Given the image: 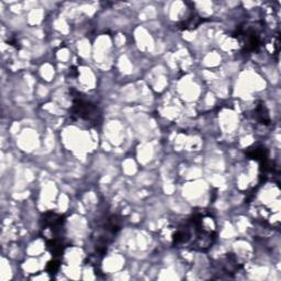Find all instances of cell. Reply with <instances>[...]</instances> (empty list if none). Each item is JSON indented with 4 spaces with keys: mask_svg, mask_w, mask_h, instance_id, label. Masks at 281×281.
I'll list each match as a JSON object with an SVG mask.
<instances>
[{
    "mask_svg": "<svg viewBox=\"0 0 281 281\" xmlns=\"http://www.w3.org/2000/svg\"><path fill=\"white\" fill-rule=\"evenodd\" d=\"M254 119H255L256 122L259 123V125H270L269 112H268L267 107L265 106V103L264 102L259 101L257 103V106L255 107Z\"/></svg>",
    "mask_w": 281,
    "mask_h": 281,
    "instance_id": "cell-4",
    "label": "cell"
},
{
    "mask_svg": "<svg viewBox=\"0 0 281 281\" xmlns=\"http://www.w3.org/2000/svg\"><path fill=\"white\" fill-rule=\"evenodd\" d=\"M262 27L258 23H246L244 27H239L236 31V38L241 43L243 52L254 53L262 47Z\"/></svg>",
    "mask_w": 281,
    "mask_h": 281,
    "instance_id": "cell-2",
    "label": "cell"
},
{
    "mask_svg": "<svg viewBox=\"0 0 281 281\" xmlns=\"http://www.w3.org/2000/svg\"><path fill=\"white\" fill-rule=\"evenodd\" d=\"M47 249L54 258H57L59 256L64 253L65 246L62 238H51L47 242Z\"/></svg>",
    "mask_w": 281,
    "mask_h": 281,
    "instance_id": "cell-6",
    "label": "cell"
},
{
    "mask_svg": "<svg viewBox=\"0 0 281 281\" xmlns=\"http://www.w3.org/2000/svg\"><path fill=\"white\" fill-rule=\"evenodd\" d=\"M60 267H61L60 260L57 259V258H54V259L51 260V262H49V263L47 264V271L48 272V274L54 275V274H56L57 271H59Z\"/></svg>",
    "mask_w": 281,
    "mask_h": 281,
    "instance_id": "cell-7",
    "label": "cell"
},
{
    "mask_svg": "<svg viewBox=\"0 0 281 281\" xmlns=\"http://www.w3.org/2000/svg\"><path fill=\"white\" fill-rule=\"evenodd\" d=\"M65 223V218L54 212H47L41 218V226L44 230H51L52 238H62V230Z\"/></svg>",
    "mask_w": 281,
    "mask_h": 281,
    "instance_id": "cell-3",
    "label": "cell"
},
{
    "mask_svg": "<svg viewBox=\"0 0 281 281\" xmlns=\"http://www.w3.org/2000/svg\"><path fill=\"white\" fill-rule=\"evenodd\" d=\"M73 106L70 108V119L73 122H79L88 127L96 126L101 122V111L94 103L80 97V94L72 90Z\"/></svg>",
    "mask_w": 281,
    "mask_h": 281,
    "instance_id": "cell-1",
    "label": "cell"
},
{
    "mask_svg": "<svg viewBox=\"0 0 281 281\" xmlns=\"http://www.w3.org/2000/svg\"><path fill=\"white\" fill-rule=\"evenodd\" d=\"M246 156L249 157V159L256 160V162H258L260 165L266 163L267 160H269L268 159V151L263 146H255L249 148V150L246 151Z\"/></svg>",
    "mask_w": 281,
    "mask_h": 281,
    "instance_id": "cell-5",
    "label": "cell"
}]
</instances>
